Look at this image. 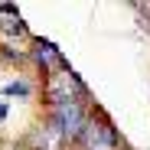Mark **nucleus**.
Masks as SVG:
<instances>
[{
    "instance_id": "f257e3e1",
    "label": "nucleus",
    "mask_w": 150,
    "mask_h": 150,
    "mask_svg": "<svg viewBox=\"0 0 150 150\" xmlns=\"http://www.w3.org/2000/svg\"><path fill=\"white\" fill-rule=\"evenodd\" d=\"M85 108L82 105H62V108H52L49 111V127H52L62 140H79L82 127H85Z\"/></svg>"
},
{
    "instance_id": "f03ea898",
    "label": "nucleus",
    "mask_w": 150,
    "mask_h": 150,
    "mask_svg": "<svg viewBox=\"0 0 150 150\" xmlns=\"http://www.w3.org/2000/svg\"><path fill=\"white\" fill-rule=\"evenodd\" d=\"M79 144L85 147V150H117V131H114V124L108 121V117H88L85 121V127H82V134H79Z\"/></svg>"
},
{
    "instance_id": "7ed1b4c3",
    "label": "nucleus",
    "mask_w": 150,
    "mask_h": 150,
    "mask_svg": "<svg viewBox=\"0 0 150 150\" xmlns=\"http://www.w3.org/2000/svg\"><path fill=\"white\" fill-rule=\"evenodd\" d=\"M33 59H36V65L42 69V75H52V65H56L59 72L69 69V62L62 59V52H59L49 39H36V42H33Z\"/></svg>"
},
{
    "instance_id": "20e7f679",
    "label": "nucleus",
    "mask_w": 150,
    "mask_h": 150,
    "mask_svg": "<svg viewBox=\"0 0 150 150\" xmlns=\"http://www.w3.org/2000/svg\"><path fill=\"white\" fill-rule=\"evenodd\" d=\"M4 95H7V98H30V95H33V85H30L26 79H13V82L4 85Z\"/></svg>"
},
{
    "instance_id": "39448f33",
    "label": "nucleus",
    "mask_w": 150,
    "mask_h": 150,
    "mask_svg": "<svg viewBox=\"0 0 150 150\" xmlns=\"http://www.w3.org/2000/svg\"><path fill=\"white\" fill-rule=\"evenodd\" d=\"M7 117V101H0V121Z\"/></svg>"
}]
</instances>
